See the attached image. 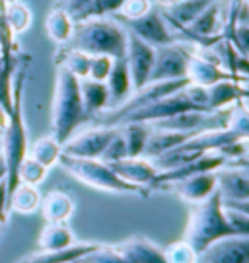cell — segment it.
Wrapping results in <instances>:
<instances>
[{
	"label": "cell",
	"instance_id": "6da1fadb",
	"mask_svg": "<svg viewBox=\"0 0 249 263\" xmlns=\"http://www.w3.org/2000/svg\"><path fill=\"white\" fill-rule=\"evenodd\" d=\"M86 121H90V119L84 111L82 96H80V80L70 74L68 70L59 66L53 105H51L53 137L61 144H65L72 135H76V131Z\"/></svg>",
	"mask_w": 249,
	"mask_h": 263
},
{
	"label": "cell",
	"instance_id": "7a4b0ae2",
	"mask_svg": "<svg viewBox=\"0 0 249 263\" xmlns=\"http://www.w3.org/2000/svg\"><path fill=\"white\" fill-rule=\"evenodd\" d=\"M65 47L82 51L88 55H107L123 59L127 53V29L117 20L105 16L76 22L74 33Z\"/></svg>",
	"mask_w": 249,
	"mask_h": 263
},
{
	"label": "cell",
	"instance_id": "3957f363",
	"mask_svg": "<svg viewBox=\"0 0 249 263\" xmlns=\"http://www.w3.org/2000/svg\"><path fill=\"white\" fill-rule=\"evenodd\" d=\"M228 236H234V230L228 224L220 193L214 191L206 201L195 205L193 211L189 213L183 240L189 246H193L195 252L201 255L210 244Z\"/></svg>",
	"mask_w": 249,
	"mask_h": 263
},
{
	"label": "cell",
	"instance_id": "277c9868",
	"mask_svg": "<svg viewBox=\"0 0 249 263\" xmlns=\"http://www.w3.org/2000/svg\"><path fill=\"white\" fill-rule=\"evenodd\" d=\"M22 80L24 76L20 74L18 80L14 82V104L10 109V119L4 133L0 135V144H2V162L6 168V193H10L18 183V168L24 160L28 158L29 144H28V129L24 121V109H22Z\"/></svg>",
	"mask_w": 249,
	"mask_h": 263
},
{
	"label": "cell",
	"instance_id": "5b68a950",
	"mask_svg": "<svg viewBox=\"0 0 249 263\" xmlns=\"http://www.w3.org/2000/svg\"><path fill=\"white\" fill-rule=\"evenodd\" d=\"M59 164L76 178L80 183L88 185V187L100 189V191H107V193H117V195H142L146 197L148 189L137 187L129 181H125L115 174V170L109 164H105L102 160H86V158H74V156H66L63 154Z\"/></svg>",
	"mask_w": 249,
	"mask_h": 263
},
{
	"label": "cell",
	"instance_id": "8992f818",
	"mask_svg": "<svg viewBox=\"0 0 249 263\" xmlns=\"http://www.w3.org/2000/svg\"><path fill=\"white\" fill-rule=\"evenodd\" d=\"M185 111H199V109H195V105L189 102V98H187L183 88V90H179L176 94L166 96V98H162L158 102H152V104L140 107L139 111L127 115L121 121V125H125V123H148V125H154V123L169 119V117H176V115Z\"/></svg>",
	"mask_w": 249,
	"mask_h": 263
},
{
	"label": "cell",
	"instance_id": "52a82bcc",
	"mask_svg": "<svg viewBox=\"0 0 249 263\" xmlns=\"http://www.w3.org/2000/svg\"><path fill=\"white\" fill-rule=\"evenodd\" d=\"M115 133H117V127H93L84 133L72 135L63 144V154L74 156V158L100 160L111 139L115 137Z\"/></svg>",
	"mask_w": 249,
	"mask_h": 263
},
{
	"label": "cell",
	"instance_id": "ba28073f",
	"mask_svg": "<svg viewBox=\"0 0 249 263\" xmlns=\"http://www.w3.org/2000/svg\"><path fill=\"white\" fill-rule=\"evenodd\" d=\"M121 22H123L121 26L127 29L129 33L137 35V37L142 39L148 45H152L154 49L166 47V45L176 43L174 33H171V29L167 26L162 10L152 8L146 16H142V18H139V20H130V22L121 20Z\"/></svg>",
	"mask_w": 249,
	"mask_h": 263
},
{
	"label": "cell",
	"instance_id": "9c48e42d",
	"mask_svg": "<svg viewBox=\"0 0 249 263\" xmlns=\"http://www.w3.org/2000/svg\"><path fill=\"white\" fill-rule=\"evenodd\" d=\"M187 61H189V49L183 43H171L166 47H158L152 74L148 82L181 80L187 72Z\"/></svg>",
	"mask_w": 249,
	"mask_h": 263
},
{
	"label": "cell",
	"instance_id": "30bf717a",
	"mask_svg": "<svg viewBox=\"0 0 249 263\" xmlns=\"http://www.w3.org/2000/svg\"><path fill=\"white\" fill-rule=\"evenodd\" d=\"M154 59H156V49L127 31L125 61H127V66H129L130 80H132L135 90H140V88H144L148 84L150 74H152V66H154Z\"/></svg>",
	"mask_w": 249,
	"mask_h": 263
},
{
	"label": "cell",
	"instance_id": "8fae6325",
	"mask_svg": "<svg viewBox=\"0 0 249 263\" xmlns=\"http://www.w3.org/2000/svg\"><path fill=\"white\" fill-rule=\"evenodd\" d=\"M199 263H249V236H228L210 244Z\"/></svg>",
	"mask_w": 249,
	"mask_h": 263
},
{
	"label": "cell",
	"instance_id": "7c38bea8",
	"mask_svg": "<svg viewBox=\"0 0 249 263\" xmlns=\"http://www.w3.org/2000/svg\"><path fill=\"white\" fill-rule=\"evenodd\" d=\"M224 164H226V160L222 158L218 152H208V154L199 156L193 162H187L183 166H177V168L167 170V172H160L152 189H162L164 185H169V183H176V181H181V179L187 178H193V176H199V174H204V172H216Z\"/></svg>",
	"mask_w": 249,
	"mask_h": 263
},
{
	"label": "cell",
	"instance_id": "4fadbf2b",
	"mask_svg": "<svg viewBox=\"0 0 249 263\" xmlns=\"http://www.w3.org/2000/svg\"><path fill=\"white\" fill-rule=\"evenodd\" d=\"M216 191L220 193L222 203H240L249 199V178L238 166L224 164L216 172Z\"/></svg>",
	"mask_w": 249,
	"mask_h": 263
},
{
	"label": "cell",
	"instance_id": "5bb4252c",
	"mask_svg": "<svg viewBox=\"0 0 249 263\" xmlns=\"http://www.w3.org/2000/svg\"><path fill=\"white\" fill-rule=\"evenodd\" d=\"M109 166L115 170V174L119 178H123L125 181L132 183V185H137V187L148 189V191L152 189L158 174H160V170L154 166V162L144 158V156L125 158L121 162H113Z\"/></svg>",
	"mask_w": 249,
	"mask_h": 263
},
{
	"label": "cell",
	"instance_id": "9a60e30c",
	"mask_svg": "<svg viewBox=\"0 0 249 263\" xmlns=\"http://www.w3.org/2000/svg\"><path fill=\"white\" fill-rule=\"evenodd\" d=\"M162 189H169L179 199H183L187 203H193V205H199L216 191V174L214 172H204V174H199L193 178L164 185Z\"/></svg>",
	"mask_w": 249,
	"mask_h": 263
},
{
	"label": "cell",
	"instance_id": "2e32d148",
	"mask_svg": "<svg viewBox=\"0 0 249 263\" xmlns=\"http://www.w3.org/2000/svg\"><path fill=\"white\" fill-rule=\"evenodd\" d=\"M115 248L123 254L127 263H166L164 250L144 236L127 238Z\"/></svg>",
	"mask_w": 249,
	"mask_h": 263
},
{
	"label": "cell",
	"instance_id": "e0dca14e",
	"mask_svg": "<svg viewBox=\"0 0 249 263\" xmlns=\"http://www.w3.org/2000/svg\"><path fill=\"white\" fill-rule=\"evenodd\" d=\"M76 203L74 199L61 189L49 191L47 195L41 197V216L45 220V224H66L74 215Z\"/></svg>",
	"mask_w": 249,
	"mask_h": 263
},
{
	"label": "cell",
	"instance_id": "ac0fdd59",
	"mask_svg": "<svg viewBox=\"0 0 249 263\" xmlns=\"http://www.w3.org/2000/svg\"><path fill=\"white\" fill-rule=\"evenodd\" d=\"M187 82L193 86H213L220 80L232 78L220 65H216L208 59H203L199 55L189 53V61H187V72H185Z\"/></svg>",
	"mask_w": 249,
	"mask_h": 263
},
{
	"label": "cell",
	"instance_id": "d6986e66",
	"mask_svg": "<svg viewBox=\"0 0 249 263\" xmlns=\"http://www.w3.org/2000/svg\"><path fill=\"white\" fill-rule=\"evenodd\" d=\"M107 92H109V109L121 105L130 94H132V80H130V72L125 57L123 59H115L113 61V68H111L109 76L105 80Z\"/></svg>",
	"mask_w": 249,
	"mask_h": 263
},
{
	"label": "cell",
	"instance_id": "ffe728a7",
	"mask_svg": "<svg viewBox=\"0 0 249 263\" xmlns=\"http://www.w3.org/2000/svg\"><path fill=\"white\" fill-rule=\"evenodd\" d=\"M216 0H181L169 8H162L169 28H187Z\"/></svg>",
	"mask_w": 249,
	"mask_h": 263
},
{
	"label": "cell",
	"instance_id": "44dd1931",
	"mask_svg": "<svg viewBox=\"0 0 249 263\" xmlns=\"http://www.w3.org/2000/svg\"><path fill=\"white\" fill-rule=\"evenodd\" d=\"M80 96H82L84 111L88 115V119H93L95 115L109 109V92L105 82L84 78L80 80Z\"/></svg>",
	"mask_w": 249,
	"mask_h": 263
},
{
	"label": "cell",
	"instance_id": "7402d4cb",
	"mask_svg": "<svg viewBox=\"0 0 249 263\" xmlns=\"http://www.w3.org/2000/svg\"><path fill=\"white\" fill-rule=\"evenodd\" d=\"M206 98H208V111L228 109L241 100L240 80L226 78V80H220L213 86H206Z\"/></svg>",
	"mask_w": 249,
	"mask_h": 263
},
{
	"label": "cell",
	"instance_id": "603a6c76",
	"mask_svg": "<svg viewBox=\"0 0 249 263\" xmlns=\"http://www.w3.org/2000/svg\"><path fill=\"white\" fill-rule=\"evenodd\" d=\"M78 242L68 224H45L37 238L39 252H63Z\"/></svg>",
	"mask_w": 249,
	"mask_h": 263
},
{
	"label": "cell",
	"instance_id": "cb8c5ba5",
	"mask_svg": "<svg viewBox=\"0 0 249 263\" xmlns=\"http://www.w3.org/2000/svg\"><path fill=\"white\" fill-rule=\"evenodd\" d=\"M191 135L187 133H177V131H166V129H154L150 131V137H148L146 148L142 152V156L148 160H156L158 156L166 154L171 148H176L179 144H183Z\"/></svg>",
	"mask_w": 249,
	"mask_h": 263
},
{
	"label": "cell",
	"instance_id": "d4e9b609",
	"mask_svg": "<svg viewBox=\"0 0 249 263\" xmlns=\"http://www.w3.org/2000/svg\"><path fill=\"white\" fill-rule=\"evenodd\" d=\"M8 211H14L18 215H33L41 207V193L35 185L18 183L10 193H6Z\"/></svg>",
	"mask_w": 249,
	"mask_h": 263
},
{
	"label": "cell",
	"instance_id": "484cf974",
	"mask_svg": "<svg viewBox=\"0 0 249 263\" xmlns=\"http://www.w3.org/2000/svg\"><path fill=\"white\" fill-rule=\"evenodd\" d=\"M76 22L65 8H53L45 18V31L49 39H53L59 45H66L74 33Z\"/></svg>",
	"mask_w": 249,
	"mask_h": 263
},
{
	"label": "cell",
	"instance_id": "4316f807",
	"mask_svg": "<svg viewBox=\"0 0 249 263\" xmlns=\"http://www.w3.org/2000/svg\"><path fill=\"white\" fill-rule=\"evenodd\" d=\"M28 156L39 162L41 166H45L47 170H51L55 164H59V160L63 156V144L56 141L53 135H47V137L37 139L29 146Z\"/></svg>",
	"mask_w": 249,
	"mask_h": 263
},
{
	"label": "cell",
	"instance_id": "83f0119b",
	"mask_svg": "<svg viewBox=\"0 0 249 263\" xmlns=\"http://www.w3.org/2000/svg\"><path fill=\"white\" fill-rule=\"evenodd\" d=\"M2 26L8 29L10 33H24L31 28V22H33V14L29 6H26L24 2H16V4H8V6H2Z\"/></svg>",
	"mask_w": 249,
	"mask_h": 263
},
{
	"label": "cell",
	"instance_id": "f1b7e54d",
	"mask_svg": "<svg viewBox=\"0 0 249 263\" xmlns=\"http://www.w3.org/2000/svg\"><path fill=\"white\" fill-rule=\"evenodd\" d=\"M121 135H123V141L127 144V154L129 158H137L142 156V152L146 148L148 137L152 127L148 123H125L119 127Z\"/></svg>",
	"mask_w": 249,
	"mask_h": 263
},
{
	"label": "cell",
	"instance_id": "f546056e",
	"mask_svg": "<svg viewBox=\"0 0 249 263\" xmlns=\"http://www.w3.org/2000/svg\"><path fill=\"white\" fill-rule=\"evenodd\" d=\"M59 66L68 70L78 80H84L88 78V70H90V55L76 49L63 47L59 51Z\"/></svg>",
	"mask_w": 249,
	"mask_h": 263
},
{
	"label": "cell",
	"instance_id": "4dcf8cb0",
	"mask_svg": "<svg viewBox=\"0 0 249 263\" xmlns=\"http://www.w3.org/2000/svg\"><path fill=\"white\" fill-rule=\"evenodd\" d=\"M226 129H230L238 139H249V105L243 100L230 107Z\"/></svg>",
	"mask_w": 249,
	"mask_h": 263
},
{
	"label": "cell",
	"instance_id": "1f68e13d",
	"mask_svg": "<svg viewBox=\"0 0 249 263\" xmlns=\"http://www.w3.org/2000/svg\"><path fill=\"white\" fill-rule=\"evenodd\" d=\"M166 263H199V254L193 250V246H189L183 238L171 242L169 246L162 248Z\"/></svg>",
	"mask_w": 249,
	"mask_h": 263
},
{
	"label": "cell",
	"instance_id": "d6a6232c",
	"mask_svg": "<svg viewBox=\"0 0 249 263\" xmlns=\"http://www.w3.org/2000/svg\"><path fill=\"white\" fill-rule=\"evenodd\" d=\"M47 172L49 170L45 166H41L39 162H35L33 158H26L22 164H20L18 168V183H26V185H39V183H43V179L47 178ZM16 183V185H18Z\"/></svg>",
	"mask_w": 249,
	"mask_h": 263
},
{
	"label": "cell",
	"instance_id": "836d02e7",
	"mask_svg": "<svg viewBox=\"0 0 249 263\" xmlns=\"http://www.w3.org/2000/svg\"><path fill=\"white\" fill-rule=\"evenodd\" d=\"M82 263H127L119 250L115 246H105L100 244L93 252L80 259Z\"/></svg>",
	"mask_w": 249,
	"mask_h": 263
},
{
	"label": "cell",
	"instance_id": "e575fe53",
	"mask_svg": "<svg viewBox=\"0 0 249 263\" xmlns=\"http://www.w3.org/2000/svg\"><path fill=\"white\" fill-rule=\"evenodd\" d=\"M150 10H152V0H125L121 10L117 12V18L130 22V20L146 16Z\"/></svg>",
	"mask_w": 249,
	"mask_h": 263
},
{
	"label": "cell",
	"instance_id": "d590c367",
	"mask_svg": "<svg viewBox=\"0 0 249 263\" xmlns=\"http://www.w3.org/2000/svg\"><path fill=\"white\" fill-rule=\"evenodd\" d=\"M113 61L107 55H90V70H88V78L95 80V82H105L109 76L111 68H113Z\"/></svg>",
	"mask_w": 249,
	"mask_h": 263
},
{
	"label": "cell",
	"instance_id": "8d00e7d4",
	"mask_svg": "<svg viewBox=\"0 0 249 263\" xmlns=\"http://www.w3.org/2000/svg\"><path fill=\"white\" fill-rule=\"evenodd\" d=\"M129 158V154H127V144L123 141V135H121L119 127H117V133H115V137L111 139V142L107 144V148L105 152L102 154V162L105 164H113V162H121V160Z\"/></svg>",
	"mask_w": 249,
	"mask_h": 263
},
{
	"label": "cell",
	"instance_id": "74e56055",
	"mask_svg": "<svg viewBox=\"0 0 249 263\" xmlns=\"http://www.w3.org/2000/svg\"><path fill=\"white\" fill-rule=\"evenodd\" d=\"M224 209H226V218L234 230V236H249V216L241 211L226 207V205H224Z\"/></svg>",
	"mask_w": 249,
	"mask_h": 263
},
{
	"label": "cell",
	"instance_id": "f35d334b",
	"mask_svg": "<svg viewBox=\"0 0 249 263\" xmlns=\"http://www.w3.org/2000/svg\"><path fill=\"white\" fill-rule=\"evenodd\" d=\"M226 39H230L241 55L249 57V24H238Z\"/></svg>",
	"mask_w": 249,
	"mask_h": 263
},
{
	"label": "cell",
	"instance_id": "ab89813d",
	"mask_svg": "<svg viewBox=\"0 0 249 263\" xmlns=\"http://www.w3.org/2000/svg\"><path fill=\"white\" fill-rule=\"evenodd\" d=\"M8 213V203H6V183H0V228L4 224V218Z\"/></svg>",
	"mask_w": 249,
	"mask_h": 263
},
{
	"label": "cell",
	"instance_id": "60d3db41",
	"mask_svg": "<svg viewBox=\"0 0 249 263\" xmlns=\"http://www.w3.org/2000/svg\"><path fill=\"white\" fill-rule=\"evenodd\" d=\"M8 119H10V109H6L4 105L0 104V135L4 133V129H6V125H8Z\"/></svg>",
	"mask_w": 249,
	"mask_h": 263
},
{
	"label": "cell",
	"instance_id": "b9f144b4",
	"mask_svg": "<svg viewBox=\"0 0 249 263\" xmlns=\"http://www.w3.org/2000/svg\"><path fill=\"white\" fill-rule=\"evenodd\" d=\"M224 205L230 209H236V211H241V213H245L249 216V199L247 201H240V203H224Z\"/></svg>",
	"mask_w": 249,
	"mask_h": 263
},
{
	"label": "cell",
	"instance_id": "7bdbcfd3",
	"mask_svg": "<svg viewBox=\"0 0 249 263\" xmlns=\"http://www.w3.org/2000/svg\"><path fill=\"white\" fill-rule=\"evenodd\" d=\"M228 164H232V166H238V168H241L243 172H245V176L249 178V158H241V160H236V162H228Z\"/></svg>",
	"mask_w": 249,
	"mask_h": 263
},
{
	"label": "cell",
	"instance_id": "ee69618b",
	"mask_svg": "<svg viewBox=\"0 0 249 263\" xmlns=\"http://www.w3.org/2000/svg\"><path fill=\"white\" fill-rule=\"evenodd\" d=\"M240 86H241V100L249 102V80H243V82H240Z\"/></svg>",
	"mask_w": 249,
	"mask_h": 263
},
{
	"label": "cell",
	"instance_id": "f6af8a7d",
	"mask_svg": "<svg viewBox=\"0 0 249 263\" xmlns=\"http://www.w3.org/2000/svg\"><path fill=\"white\" fill-rule=\"evenodd\" d=\"M160 6H164V8H169V6H174L177 2H181V0H156Z\"/></svg>",
	"mask_w": 249,
	"mask_h": 263
},
{
	"label": "cell",
	"instance_id": "bcb514c9",
	"mask_svg": "<svg viewBox=\"0 0 249 263\" xmlns=\"http://www.w3.org/2000/svg\"><path fill=\"white\" fill-rule=\"evenodd\" d=\"M6 179V168H4V162H2V158H0V183Z\"/></svg>",
	"mask_w": 249,
	"mask_h": 263
},
{
	"label": "cell",
	"instance_id": "7dc6e473",
	"mask_svg": "<svg viewBox=\"0 0 249 263\" xmlns=\"http://www.w3.org/2000/svg\"><path fill=\"white\" fill-rule=\"evenodd\" d=\"M16 2H22V0H0V6H8V4H16Z\"/></svg>",
	"mask_w": 249,
	"mask_h": 263
},
{
	"label": "cell",
	"instance_id": "c3c4849f",
	"mask_svg": "<svg viewBox=\"0 0 249 263\" xmlns=\"http://www.w3.org/2000/svg\"><path fill=\"white\" fill-rule=\"evenodd\" d=\"M243 8H245L249 12V0H243Z\"/></svg>",
	"mask_w": 249,
	"mask_h": 263
},
{
	"label": "cell",
	"instance_id": "681fc988",
	"mask_svg": "<svg viewBox=\"0 0 249 263\" xmlns=\"http://www.w3.org/2000/svg\"><path fill=\"white\" fill-rule=\"evenodd\" d=\"M0 156H2V144H0Z\"/></svg>",
	"mask_w": 249,
	"mask_h": 263
},
{
	"label": "cell",
	"instance_id": "f907efd6",
	"mask_svg": "<svg viewBox=\"0 0 249 263\" xmlns=\"http://www.w3.org/2000/svg\"><path fill=\"white\" fill-rule=\"evenodd\" d=\"M70 263H82V261H70Z\"/></svg>",
	"mask_w": 249,
	"mask_h": 263
},
{
	"label": "cell",
	"instance_id": "816d5d0a",
	"mask_svg": "<svg viewBox=\"0 0 249 263\" xmlns=\"http://www.w3.org/2000/svg\"><path fill=\"white\" fill-rule=\"evenodd\" d=\"M0 68H2V63H0Z\"/></svg>",
	"mask_w": 249,
	"mask_h": 263
},
{
	"label": "cell",
	"instance_id": "f5cc1de1",
	"mask_svg": "<svg viewBox=\"0 0 249 263\" xmlns=\"http://www.w3.org/2000/svg\"><path fill=\"white\" fill-rule=\"evenodd\" d=\"M247 158H249V156H247Z\"/></svg>",
	"mask_w": 249,
	"mask_h": 263
}]
</instances>
